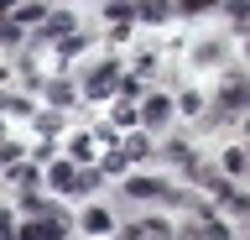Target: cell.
Returning a JSON list of instances; mask_svg holds the SVG:
<instances>
[{
    "label": "cell",
    "instance_id": "1",
    "mask_svg": "<svg viewBox=\"0 0 250 240\" xmlns=\"http://www.w3.org/2000/svg\"><path fill=\"white\" fill-rule=\"evenodd\" d=\"M125 193H130V198H167V204H193V198H188V193H177V188H167V183H156V177H130V183H125Z\"/></svg>",
    "mask_w": 250,
    "mask_h": 240
},
{
    "label": "cell",
    "instance_id": "2",
    "mask_svg": "<svg viewBox=\"0 0 250 240\" xmlns=\"http://www.w3.org/2000/svg\"><path fill=\"white\" fill-rule=\"evenodd\" d=\"M120 79H125V73H120V68H115V63L94 68V79L83 84V99H104V94H120Z\"/></svg>",
    "mask_w": 250,
    "mask_h": 240
},
{
    "label": "cell",
    "instance_id": "3",
    "mask_svg": "<svg viewBox=\"0 0 250 240\" xmlns=\"http://www.w3.org/2000/svg\"><path fill=\"white\" fill-rule=\"evenodd\" d=\"M37 37H42V42H68V37H73V16H68V11H47Z\"/></svg>",
    "mask_w": 250,
    "mask_h": 240
},
{
    "label": "cell",
    "instance_id": "4",
    "mask_svg": "<svg viewBox=\"0 0 250 240\" xmlns=\"http://www.w3.org/2000/svg\"><path fill=\"white\" fill-rule=\"evenodd\" d=\"M120 240H172V224L167 219H141V224H125Z\"/></svg>",
    "mask_w": 250,
    "mask_h": 240
},
{
    "label": "cell",
    "instance_id": "5",
    "mask_svg": "<svg viewBox=\"0 0 250 240\" xmlns=\"http://www.w3.org/2000/svg\"><path fill=\"white\" fill-rule=\"evenodd\" d=\"M62 230H68V219H31L26 230H21V240H62Z\"/></svg>",
    "mask_w": 250,
    "mask_h": 240
},
{
    "label": "cell",
    "instance_id": "6",
    "mask_svg": "<svg viewBox=\"0 0 250 240\" xmlns=\"http://www.w3.org/2000/svg\"><path fill=\"white\" fill-rule=\"evenodd\" d=\"M141 126H167V115H172V99L167 94H151V99H146V105H141Z\"/></svg>",
    "mask_w": 250,
    "mask_h": 240
},
{
    "label": "cell",
    "instance_id": "7",
    "mask_svg": "<svg viewBox=\"0 0 250 240\" xmlns=\"http://www.w3.org/2000/svg\"><path fill=\"white\" fill-rule=\"evenodd\" d=\"M47 177H52V188L73 193V183H78V167H73V162H52V167H47Z\"/></svg>",
    "mask_w": 250,
    "mask_h": 240
},
{
    "label": "cell",
    "instance_id": "8",
    "mask_svg": "<svg viewBox=\"0 0 250 240\" xmlns=\"http://www.w3.org/2000/svg\"><path fill=\"white\" fill-rule=\"evenodd\" d=\"M47 99H52V105H73L78 89H73L68 79H47Z\"/></svg>",
    "mask_w": 250,
    "mask_h": 240
},
{
    "label": "cell",
    "instance_id": "9",
    "mask_svg": "<svg viewBox=\"0 0 250 240\" xmlns=\"http://www.w3.org/2000/svg\"><path fill=\"white\" fill-rule=\"evenodd\" d=\"M146 152H151V146H146V136H125V146H120V162L130 167V162H141Z\"/></svg>",
    "mask_w": 250,
    "mask_h": 240
},
{
    "label": "cell",
    "instance_id": "10",
    "mask_svg": "<svg viewBox=\"0 0 250 240\" xmlns=\"http://www.w3.org/2000/svg\"><path fill=\"white\" fill-rule=\"evenodd\" d=\"M115 131H130V126H141V115L130 110V105H115V120H109Z\"/></svg>",
    "mask_w": 250,
    "mask_h": 240
},
{
    "label": "cell",
    "instance_id": "11",
    "mask_svg": "<svg viewBox=\"0 0 250 240\" xmlns=\"http://www.w3.org/2000/svg\"><path fill=\"white\" fill-rule=\"evenodd\" d=\"M83 230L104 235V230H109V214H104V209H89V214H83Z\"/></svg>",
    "mask_w": 250,
    "mask_h": 240
},
{
    "label": "cell",
    "instance_id": "12",
    "mask_svg": "<svg viewBox=\"0 0 250 240\" xmlns=\"http://www.w3.org/2000/svg\"><path fill=\"white\" fill-rule=\"evenodd\" d=\"M37 131H42V136L62 131V115H58V110H42V115H37Z\"/></svg>",
    "mask_w": 250,
    "mask_h": 240
},
{
    "label": "cell",
    "instance_id": "13",
    "mask_svg": "<svg viewBox=\"0 0 250 240\" xmlns=\"http://www.w3.org/2000/svg\"><path fill=\"white\" fill-rule=\"evenodd\" d=\"M42 16H47L42 5H16V11H11V21H16V26H21V21H42Z\"/></svg>",
    "mask_w": 250,
    "mask_h": 240
},
{
    "label": "cell",
    "instance_id": "14",
    "mask_svg": "<svg viewBox=\"0 0 250 240\" xmlns=\"http://www.w3.org/2000/svg\"><path fill=\"white\" fill-rule=\"evenodd\" d=\"M167 162H177V167H193V152H188L183 141H172V146H167Z\"/></svg>",
    "mask_w": 250,
    "mask_h": 240
},
{
    "label": "cell",
    "instance_id": "15",
    "mask_svg": "<svg viewBox=\"0 0 250 240\" xmlns=\"http://www.w3.org/2000/svg\"><path fill=\"white\" fill-rule=\"evenodd\" d=\"M224 173H245V152H240V146H234V152H224Z\"/></svg>",
    "mask_w": 250,
    "mask_h": 240
},
{
    "label": "cell",
    "instance_id": "16",
    "mask_svg": "<svg viewBox=\"0 0 250 240\" xmlns=\"http://www.w3.org/2000/svg\"><path fill=\"white\" fill-rule=\"evenodd\" d=\"M89 188H99V173H94V167H83V173H78V183H73V193H89Z\"/></svg>",
    "mask_w": 250,
    "mask_h": 240
},
{
    "label": "cell",
    "instance_id": "17",
    "mask_svg": "<svg viewBox=\"0 0 250 240\" xmlns=\"http://www.w3.org/2000/svg\"><path fill=\"white\" fill-rule=\"evenodd\" d=\"M177 110H188V115H203V94H193V89H188V94L177 99Z\"/></svg>",
    "mask_w": 250,
    "mask_h": 240
},
{
    "label": "cell",
    "instance_id": "18",
    "mask_svg": "<svg viewBox=\"0 0 250 240\" xmlns=\"http://www.w3.org/2000/svg\"><path fill=\"white\" fill-rule=\"evenodd\" d=\"M68 146H73V157H78V162H89V157H94V141H89V136H73Z\"/></svg>",
    "mask_w": 250,
    "mask_h": 240
},
{
    "label": "cell",
    "instance_id": "19",
    "mask_svg": "<svg viewBox=\"0 0 250 240\" xmlns=\"http://www.w3.org/2000/svg\"><path fill=\"white\" fill-rule=\"evenodd\" d=\"M11 177H16V183H21V188H26L31 177H37V167H31V162H16V167H11Z\"/></svg>",
    "mask_w": 250,
    "mask_h": 240
},
{
    "label": "cell",
    "instance_id": "20",
    "mask_svg": "<svg viewBox=\"0 0 250 240\" xmlns=\"http://www.w3.org/2000/svg\"><path fill=\"white\" fill-rule=\"evenodd\" d=\"M83 42H89V37H78V32H73L68 42H58V52H62V58H73V52H83Z\"/></svg>",
    "mask_w": 250,
    "mask_h": 240
},
{
    "label": "cell",
    "instance_id": "21",
    "mask_svg": "<svg viewBox=\"0 0 250 240\" xmlns=\"http://www.w3.org/2000/svg\"><path fill=\"white\" fill-rule=\"evenodd\" d=\"M0 110H16V115H31L26 99H11V94H0Z\"/></svg>",
    "mask_w": 250,
    "mask_h": 240
},
{
    "label": "cell",
    "instance_id": "22",
    "mask_svg": "<svg viewBox=\"0 0 250 240\" xmlns=\"http://www.w3.org/2000/svg\"><path fill=\"white\" fill-rule=\"evenodd\" d=\"M0 162H11V167H16V162H21V146H16V141H0Z\"/></svg>",
    "mask_w": 250,
    "mask_h": 240
},
{
    "label": "cell",
    "instance_id": "23",
    "mask_svg": "<svg viewBox=\"0 0 250 240\" xmlns=\"http://www.w3.org/2000/svg\"><path fill=\"white\" fill-rule=\"evenodd\" d=\"M136 16H141V21H162V16H167V5H141Z\"/></svg>",
    "mask_w": 250,
    "mask_h": 240
},
{
    "label": "cell",
    "instance_id": "24",
    "mask_svg": "<svg viewBox=\"0 0 250 240\" xmlns=\"http://www.w3.org/2000/svg\"><path fill=\"white\" fill-rule=\"evenodd\" d=\"M0 240H21V235H16V224H11V214H5V209H0Z\"/></svg>",
    "mask_w": 250,
    "mask_h": 240
},
{
    "label": "cell",
    "instance_id": "25",
    "mask_svg": "<svg viewBox=\"0 0 250 240\" xmlns=\"http://www.w3.org/2000/svg\"><path fill=\"white\" fill-rule=\"evenodd\" d=\"M198 63H219V42H203V47H198Z\"/></svg>",
    "mask_w": 250,
    "mask_h": 240
},
{
    "label": "cell",
    "instance_id": "26",
    "mask_svg": "<svg viewBox=\"0 0 250 240\" xmlns=\"http://www.w3.org/2000/svg\"><path fill=\"white\" fill-rule=\"evenodd\" d=\"M0 79H5V68H0Z\"/></svg>",
    "mask_w": 250,
    "mask_h": 240
},
{
    "label": "cell",
    "instance_id": "27",
    "mask_svg": "<svg viewBox=\"0 0 250 240\" xmlns=\"http://www.w3.org/2000/svg\"><path fill=\"white\" fill-rule=\"evenodd\" d=\"M0 141H5V136H0Z\"/></svg>",
    "mask_w": 250,
    "mask_h": 240
}]
</instances>
